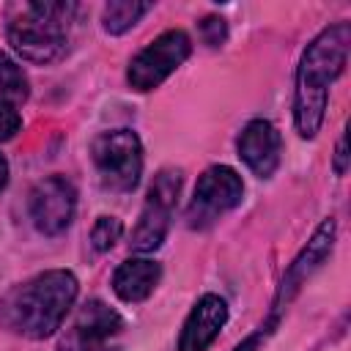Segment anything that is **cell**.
<instances>
[{"label": "cell", "mask_w": 351, "mask_h": 351, "mask_svg": "<svg viewBox=\"0 0 351 351\" xmlns=\"http://www.w3.org/2000/svg\"><path fill=\"white\" fill-rule=\"evenodd\" d=\"M351 49V25L335 22L324 27L302 52L293 88V126L299 137L313 140L324 123L329 88L343 74Z\"/></svg>", "instance_id": "6da1fadb"}, {"label": "cell", "mask_w": 351, "mask_h": 351, "mask_svg": "<svg viewBox=\"0 0 351 351\" xmlns=\"http://www.w3.org/2000/svg\"><path fill=\"white\" fill-rule=\"evenodd\" d=\"M77 293L80 282L66 269L33 274L0 296V326L19 337L44 340L60 329Z\"/></svg>", "instance_id": "7a4b0ae2"}, {"label": "cell", "mask_w": 351, "mask_h": 351, "mask_svg": "<svg viewBox=\"0 0 351 351\" xmlns=\"http://www.w3.org/2000/svg\"><path fill=\"white\" fill-rule=\"evenodd\" d=\"M74 3H22L11 8L5 36L22 60L30 63H52L66 52L69 41V19L74 14Z\"/></svg>", "instance_id": "3957f363"}, {"label": "cell", "mask_w": 351, "mask_h": 351, "mask_svg": "<svg viewBox=\"0 0 351 351\" xmlns=\"http://www.w3.org/2000/svg\"><path fill=\"white\" fill-rule=\"evenodd\" d=\"M90 159L99 181L110 192H132L143 176V145L132 129L101 132L90 143Z\"/></svg>", "instance_id": "277c9868"}, {"label": "cell", "mask_w": 351, "mask_h": 351, "mask_svg": "<svg viewBox=\"0 0 351 351\" xmlns=\"http://www.w3.org/2000/svg\"><path fill=\"white\" fill-rule=\"evenodd\" d=\"M244 197V181L241 176L228 165H211L203 170V176L195 184L189 208H186V225L192 230L211 228L222 214L233 211Z\"/></svg>", "instance_id": "5b68a950"}, {"label": "cell", "mask_w": 351, "mask_h": 351, "mask_svg": "<svg viewBox=\"0 0 351 351\" xmlns=\"http://www.w3.org/2000/svg\"><path fill=\"white\" fill-rule=\"evenodd\" d=\"M178 192H181V170L165 167L154 176L148 195H145V206H143L140 219H137L132 239H129V247L134 252L145 255V252H154L162 247L167 228H170L176 200H178Z\"/></svg>", "instance_id": "8992f818"}, {"label": "cell", "mask_w": 351, "mask_h": 351, "mask_svg": "<svg viewBox=\"0 0 351 351\" xmlns=\"http://www.w3.org/2000/svg\"><path fill=\"white\" fill-rule=\"evenodd\" d=\"M189 52H192V41L184 30H178V27L165 30L129 60L126 82L132 85V90L148 93V90L159 88L189 58Z\"/></svg>", "instance_id": "52a82bcc"}, {"label": "cell", "mask_w": 351, "mask_h": 351, "mask_svg": "<svg viewBox=\"0 0 351 351\" xmlns=\"http://www.w3.org/2000/svg\"><path fill=\"white\" fill-rule=\"evenodd\" d=\"M335 239H337V222L332 217H326L315 233L310 236V241L299 250V255L291 261V266L285 269L277 293H274V304H271V321H277V315L291 304V299L299 293V288L326 263V258L335 250Z\"/></svg>", "instance_id": "ba28073f"}, {"label": "cell", "mask_w": 351, "mask_h": 351, "mask_svg": "<svg viewBox=\"0 0 351 351\" xmlns=\"http://www.w3.org/2000/svg\"><path fill=\"white\" fill-rule=\"evenodd\" d=\"M30 219L38 233L60 236L77 211V189L66 176H47L30 189L27 200Z\"/></svg>", "instance_id": "9c48e42d"}, {"label": "cell", "mask_w": 351, "mask_h": 351, "mask_svg": "<svg viewBox=\"0 0 351 351\" xmlns=\"http://www.w3.org/2000/svg\"><path fill=\"white\" fill-rule=\"evenodd\" d=\"M236 151H239V159L258 178H271L282 159V137L271 121L255 118L241 129L236 140Z\"/></svg>", "instance_id": "30bf717a"}, {"label": "cell", "mask_w": 351, "mask_h": 351, "mask_svg": "<svg viewBox=\"0 0 351 351\" xmlns=\"http://www.w3.org/2000/svg\"><path fill=\"white\" fill-rule=\"evenodd\" d=\"M225 324H228V302L217 293H203L181 326L178 351H208Z\"/></svg>", "instance_id": "8fae6325"}, {"label": "cell", "mask_w": 351, "mask_h": 351, "mask_svg": "<svg viewBox=\"0 0 351 351\" xmlns=\"http://www.w3.org/2000/svg\"><path fill=\"white\" fill-rule=\"evenodd\" d=\"M162 280V266L151 258H126L112 274V291L121 302H145Z\"/></svg>", "instance_id": "7c38bea8"}, {"label": "cell", "mask_w": 351, "mask_h": 351, "mask_svg": "<svg viewBox=\"0 0 351 351\" xmlns=\"http://www.w3.org/2000/svg\"><path fill=\"white\" fill-rule=\"evenodd\" d=\"M121 326L123 321L110 304H104L101 299H88L77 310L71 332H77L80 337H90V340H110L121 332Z\"/></svg>", "instance_id": "4fadbf2b"}, {"label": "cell", "mask_w": 351, "mask_h": 351, "mask_svg": "<svg viewBox=\"0 0 351 351\" xmlns=\"http://www.w3.org/2000/svg\"><path fill=\"white\" fill-rule=\"evenodd\" d=\"M154 5L151 3H137V0H112L101 11V27L110 36H121L129 27H134Z\"/></svg>", "instance_id": "5bb4252c"}, {"label": "cell", "mask_w": 351, "mask_h": 351, "mask_svg": "<svg viewBox=\"0 0 351 351\" xmlns=\"http://www.w3.org/2000/svg\"><path fill=\"white\" fill-rule=\"evenodd\" d=\"M27 96H30L27 74L22 71V66H19L11 55L0 52V99L16 107V104H22Z\"/></svg>", "instance_id": "9a60e30c"}, {"label": "cell", "mask_w": 351, "mask_h": 351, "mask_svg": "<svg viewBox=\"0 0 351 351\" xmlns=\"http://www.w3.org/2000/svg\"><path fill=\"white\" fill-rule=\"evenodd\" d=\"M121 233H123V222L118 217H107L104 214L90 228V247L96 252H110L115 247V241L121 239Z\"/></svg>", "instance_id": "2e32d148"}, {"label": "cell", "mask_w": 351, "mask_h": 351, "mask_svg": "<svg viewBox=\"0 0 351 351\" xmlns=\"http://www.w3.org/2000/svg\"><path fill=\"white\" fill-rule=\"evenodd\" d=\"M58 351H118L115 346H110V340H90V337H80L77 332H66V337L58 343Z\"/></svg>", "instance_id": "e0dca14e"}, {"label": "cell", "mask_w": 351, "mask_h": 351, "mask_svg": "<svg viewBox=\"0 0 351 351\" xmlns=\"http://www.w3.org/2000/svg\"><path fill=\"white\" fill-rule=\"evenodd\" d=\"M197 30H200L203 44H208V47H222L225 38H228V25H225L222 16H206V19H200Z\"/></svg>", "instance_id": "ac0fdd59"}, {"label": "cell", "mask_w": 351, "mask_h": 351, "mask_svg": "<svg viewBox=\"0 0 351 351\" xmlns=\"http://www.w3.org/2000/svg\"><path fill=\"white\" fill-rule=\"evenodd\" d=\"M19 126H22V118H19L16 107L0 99V143L11 140L19 132Z\"/></svg>", "instance_id": "d6986e66"}, {"label": "cell", "mask_w": 351, "mask_h": 351, "mask_svg": "<svg viewBox=\"0 0 351 351\" xmlns=\"http://www.w3.org/2000/svg\"><path fill=\"white\" fill-rule=\"evenodd\" d=\"M332 167H335V173H337V176H346V173H348V132H346V129H343V132H340V137H337Z\"/></svg>", "instance_id": "ffe728a7"}, {"label": "cell", "mask_w": 351, "mask_h": 351, "mask_svg": "<svg viewBox=\"0 0 351 351\" xmlns=\"http://www.w3.org/2000/svg\"><path fill=\"white\" fill-rule=\"evenodd\" d=\"M274 324H277V321H271V318H269V321H266V324H263V326H261L258 332H252L250 337H244V340H241V343H239V346H236L233 351H258L261 340H263V337H266V335L271 332V326H274Z\"/></svg>", "instance_id": "44dd1931"}, {"label": "cell", "mask_w": 351, "mask_h": 351, "mask_svg": "<svg viewBox=\"0 0 351 351\" xmlns=\"http://www.w3.org/2000/svg\"><path fill=\"white\" fill-rule=\"evenodd\" d=\"M5 184H8V162H5V156L0 154V192L5 189Z\"/></svg>", "instance_id": "7402d4cb"}]
</instances>
